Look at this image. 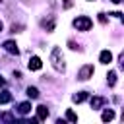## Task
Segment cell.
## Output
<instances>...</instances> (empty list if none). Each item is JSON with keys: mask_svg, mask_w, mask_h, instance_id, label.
<instances>
[{"mask_svg": "<svg viewBox=\"0 0 124 124\" xmlns=\"http://www.w3.org/2000/svg\"><path fill=\"white\" fill-rule=\"evenodd\" d=\"M50 62H52V68L56 70V72H64V56H62V52H60V48L58 46H54L52 48V52H50Z\"/></svg>", "mask_w": 124, "mask_h": 124, "instance_id": "cell-1", "label": "cell"}, {"mask_svg": "<svg viewBox=\"0 0 124 124\" xmlns=\"http://www.w3.org/2000/svg\"><path fill=\"white\" fill-rule=\"evenodd\" d=\"M91 25H93V21H91L87 16H79V17L74 19V27H76L78 31H89Z\"/></svg>", "mask_w": 124, "mask_h": 124, "instance_id": "cell-2", "label": "cell"}, {"mask_svg": "<svg viewBox=\"0 0 124 124\" xmlns=\"http://www.w3.org/2000/svg\"><path fill=\"white\" fill-rule=\"evenodd\" d=\"M93 72H95V70H93V66H91V64H85V66L78 72V79L85 81V79H89V78L93 76Z\"/></svg>", "mask_w": 124, "mask_h": 124, "instance_id": "cell-3", "label": "cell"}, {"mask_svg": "<svg viewBox=\"0 0 124 124\" xmlns=\"http://www.w3.org/2000/svg\"><path fill=\"white\" fill-rule=\"evenodd\" d=\"M10 54H19V50H17V45H16V41H6L4 45H2Z\"/></svg>", "mask_w": 124, "mask_h": 124, "instance_id": "cell-4", "label": "cell"}, {"mask_svg": "<svg viewBox=\"0 0 124 124\" xmlns=\"http://www.w3.org/2000/svg\"><path fill=\"white\" fill-rule=\"evenodd\" d=\"M29 70H41V66H43V62H41V58L39 56H31L29 58Z\"/></svg>", "mask_w": 124, "mask_h": 124, "instance_id": "cell-5", "label": "cell"}, {"mask_svg": "<svg viewBox=\"0 0 124 124\" xmlns=\"http://www.w3.org/2000/svg\"><path fill=\"white\" fill-rule=\"evenodd\" d=\"M46 116H48V108H46L45 105L37 107V118H39V120H46Z\"/></svg>", "mask_w": 124, "mask_h": 124, "instance_id": "cell-6", "label": "cell"}, {"mask_svg": "<svg viewBox=\"0 0 124 124\" xmlns=\"http://www.w3.org/2000/svg\"><path fill=\"white\" fill-rule=\"evenodd\" d=\"M87 97H89V93H87V91H79V93H76L72 99H74V103H83Z\"/></svg>", "mask_w": 124, "mask_h": 124, "instance_id": "cell-7", "label": "cell"}, {"mask_svg": "<svg viewBox=\"0 0 124 124\" xmlns=\"http://www.w3.org/2000/svg\"><path fill=\"white\" fill-rule=\"evenodd\" d=\"M17 110H19V114H27V112H31V103H29V101H25V103H19Z\"/></svg>", "mask_w": 124, "mask_h": 124, "instance_id": "cell-8", "label": "cell"}, {"mask_svg": "<svg viewBox=\"0 0 124 124\" xmlns=\"http://www.w3.org/2000/svg\"><path fill=\"white\" fill-rule=\"evenodd\" d=\"M99 60H101L103 64H108V62L112 60V54H110V50H103V52H101V56H99Z\"/></svg>", "mask_w": 124, "mask_h": 124, "instance_id": "cell-9", "label": "cell"}, {"mask_svg": "<svg viewBox=\"0 0 124 124\" xmlns=\"http://www.w3.org/2000/svg\"><path fill=\"white\" fill-rule=\"evenodd\" d=\"M105 105V99L103 97H93L91 99V108H101Z\"/></svg>", "mask_w": 124, "mask_h": 124, "instance_id": "cell-10", "label": "cell"}, {"mask_svg": "<svg viewBox=\"0 0 124 124\" xmlns=\"http://www.w3.org/2000/svg\"><path fill=\"white\" fill-rule=\"evenodd\" d=\"M12 101V93L10 91H2L0 93V105H6V103H10Z\"/></svg>", "mask_w": 124, "mask_h": 124, "instance_id": "cell-11", "label": "cell"}, {"mask_svg": "<svg viewBox=\"0 0 124 124\" xmlns=\"http://www.w3.org/2000/svg\"><path fill=\"white\" fill-rule=\"evenodd\" d=\"M101 118H103V122H108V120H112V118H114V110H112V108H107V110L103 112V116H101Z\"/></svg>", "mask_w": 124, "mask_h": 124, "instance_id": "cell-12", "label": "cell"}, {"mask_svg": "<svg viewBox=\"0 0 124 124\" xmlns=\"http://www.w3.org/2000/svg\"><path fill=\"white\" fill-rule=\"evenodd\" d=\"M107 81H108V85H110V87H114V83H116V72H114V70H112V72H108Z\"/></svg>", "mask_w": 124, "mask_h": 124, "instance_id": "cell-13", "label": "cell"}, {"mask_svg": "<svg viewBox=\"0 0 124 124\" xmlns=\"http://www.w3.org/2000/svg\"><path fill=\"white\" fill-rule=\"evenodd\" d=\"M27 95H29L31 99H37V97H39V89H37V87H31V85H29V87H27Z\"/></svg>", "mask_w": 124, "mask_h": 124, "instance_id": "cell-14", "label": "cell"}, {"mask_svg": "<svg viewBox=\"0 0 124 124\" xmlns=\"http://www.w3.org/2000/svg\"><path fill=\"white\" fill-rule=\"evenodd\" d=\"M66 118H68L70 122H78V116H76V112H74V110H70V108L66 110Z\"/></svg>", "mask_w": 124, "mask_h": 124, "instance_id": "cell-15", "label": "cell"}, {"mask_svg": "<svg viewBox=\"0 0 124 124\" xmlns=\"http://www.w3.org/2000/svg\"><path fill=\"white\" fill-rule=\"evenodd\" d=\"M72 4H74L72 0H64V8H66V10H68V8H72Z\"/></svg>", "mask_w": 124, "mask_h": 124, "instance_id": "cell-16", "label": "cell"}, {"mask_svg": "<svg viewBox=\"0 0 124 124\" xmlns=\"http://www.w3.org/2000/svg\"><path fill=\"white\" fill-rule=\"evenodd\" d=\"M99 21H103V23H107V16H105V14H99Z\"/></svg>", "mask_w": 124, "mask_h": 124, "instance_id": "cell-17", "label": "cell"}, {"mask_svg": "<svg viewBox=\"0 0 124 124\" xmlns=\"http://www.w3.org/2000/svg\"><path fill=\"white\" fill-rule=\"evenodd\" d=\"M110 2H114V4H120V2H122V0H110Z\"/></svg>", "mask_w": 124, "mask_h": 124, "instance_id": "cell-18", "label": "cell"}, {"mask_svg": "<svg viewBox=\"0 0 124 124\" xmlns=\"http://www.w3.org/2000/svg\"><path fill=\"white\" fill-rule=\"evenodd\" d=\"M0 85H4V78L2 76H0Z\"/></svg>", "mask_w": 124, "mask_h": 124, "instance_id": "cell-19", "label": "cell"}, {"mask_svg": "<svg viewBox=\"0 0 124 124\" xmlns=\"http://www.w3.org/2000/svg\"><path fill=\"white\" fill-rule=\"evenodd\" d=\"M0 31H2V21H0Z\"/></svg>", "mask_w": 124, "mask_h": 124, "instance_id": "cell-20", "label": "cell"}, {"mask_svg": "<svg viewBox=\"0 0 124 124\" xmlns=\"http://www.w3.org/2000/svg\"><path fill=\"white\" fill-rule=\"evenodd\" d=\"M0 2H2V0H0Z\"/></svg>", "mask_w": 124, "mask_h": 124, "instance_id": "cell-21", "label": "cell"}]
</instances>
